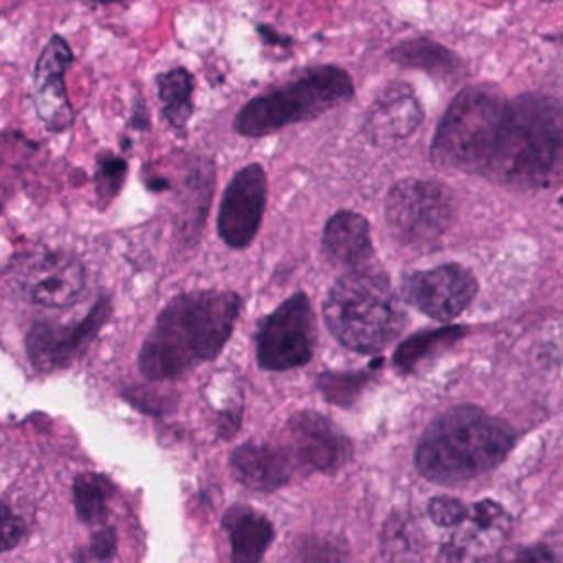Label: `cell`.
<instances>
[{
  "instance_id": "obj_1",
  "label": "cell",
  "mask_w": 563,
  "mask_h": 563,
  "mask_svg": "<svg viewBox=\"0 0 563 563\" xmlns=\"http://www.w3.org/2000/svg\"><path fill=\"white\" fill-rule=\"evenodd\" d=\"M240 306L233 290L209 288L172 297L141 345V374L147 380H169L216 358L235 328Z\"/></svg>"
},
{
  "instance_id": "obj_2",
  "label": "cell",
  "mask_w": 563,
  "mask_h": 563,
  "mask_svg": "<svg viewBox=\"0 0 563 563\" xmlns=\"http://www.w3.org/2000/svg\"><path fill=\"white\" fill-rule=\"evenodd\" d=\"M484 174L528 191L563 183V103L539 92L508 101L501 134Z\"/></svg>"
},
{
  "instance_id": "obj_3",
  "label": "cell",
  "mask_w": 563,
  "mask_h": 563,
  "mask_svg": "<svg viewBox=\"0 0 563 563\" xmlns=\"http://www.w3.org/2000/svg\"><path fill=\"white\" fill-rule=\"evenodd\" d=\"M515 431L501 418L475 407H451L422 431L413 464L435 484L453 486L499 466L515 446Z\"/></svg>"
},
{
  "instance_id": "obj_4",
  "label": "cell",
  "mask_w": 563,
  "mask_h": 563,
  "mask_svg": "<svg viewBox=\"0 0 563 563\" xmlns=\"http://www.w3.org/2000/svg\"><path fill=\"white\" fill-rule=\"evenodd\" d=\"M323 319L343 347L374 354L402 332L407 314L389 277L374 266H363L343 271L332 284L323 301Z\"/></svg>"
},
{
  "instance_id": "obj_5",
  "label": "cell",
  "mask_w": 563,
  "mask_h": 563,
  "mask_svg": "<svg viewBox=\"0 0 563 563\" xmlns=\"http://www.w3.org/2000/svg\"><path fill=\"white\" fill-rule=\"evenodd\" d=\"M354 95V81L347 70L334 64H321L303 70L284 86L271 88L249 99L233 119L242 136H266L286 125L310 121Z\"/></svg>"
},
{
  "instance_id": "obj_6",
  "label": "cell",
  "mask_w": 563,
  "mask_h": 563,
  "mask_svg": "<svg viewBox=\"0 0 563 563\" xmlns=\"http://www.w3.org/2000/svg\"><path fill=\"white\" fill-rule=\"evenodd\" d=\"M506 110L508 101L495 88H462L435 128L431 158L449 169L484 174L497 147Z\"/></svg>"
},
{
  "instance_id": "obj_7",
  "label": "cell",
  "mask_w": 563,
  "mask_h": 563,
  "mask_svg": "<svg viewBox=\"0 0 563 563\" xmlns=\"http://www.w3.org/2000/svg\"><path fill=\"white\" fill-rule=\"evenodd\" d=\"M455 216L446 185L427 178L398 180L385 198V220L394 238L411 249H427L442 240Z\"/></svg>"
},
{
  "instance_id": "obj_8",
  "label": "cell",
  "mask_w": 563,
  "mask_h": 563,
  "mask_svg": "<svg viewBox=\"0 0 563 563\" xmlns=\"http://www.w3.org/2000/svg\"><path fill=\"white\" fill-rule=\"evenodd\" d=\"M314 350V317L306 292H292L255 332V358L266 372H288L310 363Z\"/></svg>"
},
{
  "instance_id": "obj_9",
  "label": "cell",
  "mask_w": 563,
  "mask_h": 563,
  "mask_svg": "<svg viewBox=\"0 0 563 563\" xmlns=\"http://www.w3.org/2000/svg\"><path fill=\"white\" fill-rule=\"evenodd\" d=\"M13 284L18 292L44 308H66L77 301L86 284L84 264L55 249H44L24 255L13 266Z\"/></svg>"
},
{
  "instance_id": "obj_10",
  "label": "cell",
  "mask_w": 563,
  "mask_h": 563,
  "mask_svg": "<svg viewBox=\"0 0 563 563\" xmlns=\"http://www.w3.org/2000/svg\"><path fill=\"white\" fill-rule=\"evenodd\" d=\"M112 314V299L101 295L81 321L53 323L35 321L26 332L24 347L31 365L37 372H55L68 367L99 334Z\"/></svg>"
},
{
  "instance_id": "obj_11",
  "label": "cell",
  "mask_w": 563,
  "mask_h": 563,
  "mask_svg": "<svg viewBox=\"0 0 563 563\" xmlns=\"http://www.w3.org/2000/svg\"><path fill=\"white\" fill-rule=\"evenodd\" d=\"M295 468L308 473H334L352 455L350 438L319 411H297L288 418L279 442Z\"/></svg>"
},
{
  "instance_id": "obj_12",
  "label": "cell",
  "mask_w": 563,
  "mask_h": 563,
  "mask_svg": "<svg viewBox=\"0 0 563 563\" xmlns=\"http://www.w3.org/2000/svg\"><path fill=\"white\" fill-rule=\"evenodd\" d=\"M475 295L477 277L457 262L413 271L402 279L405 301L438 321H451L462 314Z\"/></svg>"
},
{
  "instance_id": "obj_13",
  "label": "cell",
  "mask_w": 563,
  "mask_h": 563,
  "mask_svg": "<svg viewBox=\"0 0 563 563\" xmlns=\"http://www.w3.org/2000/svg\"><path fill=\"white\" fill-rule=\"evenodd\" d=\"M266 172L257 163L244 165L231 176L216 222L218 235L229 249H246L255 240L266 209Z\"/></svg>"
},
{
  "instance_id": "obj_14",
  "label": "cell",
  "mask_w": 563,
  "mask_h": 563,
  "mask_svg": "<svg viewBox=\"0 0 563 563\" xmlns=\"http://www.w3.org/2000/svg\"><path fill=\"white\" fill-rule=\"evenodd\" d=\"M70 64L73 51L68 42L62 35H53L44 44L33 68V106L40 121L53 132L66 130L75 119L64 81Z\"/></svg>"
},
{
  "instance_id": "obj_15",
  "label": "cell",
  "mask_w": 563,
  "mask_h": 563,
  "mask_svg": "<svg viewBox=\"0 0 563 563\" xmlns=\"http://www.w3.org/2000/svg\"><path fill=\"white\" fill-rule=\"evenodd\" d=\"M424 110L409 84L383 88L363 119V132L374 145H391L409 139L422 123Z\"/></svg>"
},
{
  "instance_id": "obj_16",
  "label": "cell",
  "mask_w": 563,
  "mask_h": 563,
  "mask_svg": "<svg viewBox=\"0 0 563 563\" xmlns=\"http://www.w3.org/2000/svg\"><path fill=\"white\" fill-rule=\"evenodd\" d=\"M512 517L493 499L471 506L468 517L453 528L451 539L442 545V559H484L490 556L510 534Z\"/></svg>"
},
{
  "instance_id": "obj_17",
  "label": "cell",
  "mask_w": 563,
  "mask_h": 563,
  "mask_svg": "<svg viewBox=\"0 0 563 563\" xmlns=\"http://www.w3.org/2000/svg\"><path fill=\"white\" fill-rule=\"evenodd\" d=\"M229 468L235 482L249 490L275 493L284 488L297 471L282 444L242 442L229 455Z\"/></svg>"
},
{
  "instance_id": "obj_18",
  "label": "cell",
  "mask_w": 563,
  "mask_h": 563,
  "mask_svg": "<svg viewBox=\"0 0 563 563\" xmlns=\"http://www.w3.org/2000/svg\"><path fill=\"white\" fill-rule=\"evenodd\" d=\"M325 260L343 271L372 266L374 244L369 222L350 209H341L328 218L321 235Z\"/></svg>"
},
{
  "instance_id": "obj_19",
  "label": "cell",
  "mask_w": 563,
  "mask_h": 563,
  "mask_svg": "<svg viewBox=\"0 0 563 563\" xmlns=\"http://www.w3.org/2000/svg\"><path fill=\"white\" fill-rule=\"evenodd\" d=\"M222 530L235 563H257L275 539V526L246 504H233L224 510Z\"/></svg>"
},
{
  "instance_id": "obj_20",
  "label": "cell",
  "mask_w": 563,
  "mask_h": 563,
  "mask_svg": "<svg viewBox=\"0 0 563 563\" xmlns=\"http://www.w3.org/2000/svg\"><path fill=\"white\" fill-rule=\"evenodd\" d=\"M114 497V484L103 473H79L73 479V504L77 519L90 528H99L108 519V506Z\"/></svg>"
},
{
  "instance_id": "obj_21",
  "label": "cell",
  "mask_w": 563,
  "mask_h": 563,
  "mask_svg": "<svg viewBox=\"0 0 563 563\" xmlns=\"http://www.w3.org/2000/svg\"><path fill=\"white\" fill-rule=\"evenodd\" d=\"M466 334L464 325H444L438 330H422L405 339L394 352V367L409 374L433 354L449 350Z\"/></svg>"
},
{
  "instance_id": "obj_22",
  "label": "cell",
  "mask_w": 563,
  "mask_h": 563,
  "mask_svg": "<svg viewBox=\"0 0 563 563\" xmlns=\"http://www.w3.org/2000/svg\"><path fill=\"white\" fill-rule=\"evenodd\" d=\"M156 90L165 121L183 130L194 112V75L187 68H172L156 77Z\"/></svg>"
},
{
  "instance_id": "obj_23",
  "label": "cell",
  "mask_w": 563,
  "mask_h": 563,
  "mask_svg": "<svg viewBox=\"0 0 563 563\" xmlns=\"http://www.w3.org/2000/svg\"><path fill=\"white\" fill-rule=\"evenodd\" d=\"M389 57L400 66L427 70L433 75H453L460 68V59L449 48L427 37L400 42L389 51Z\"/></svg>"
},
{
  "instance_id": "obj_24",
  "label": "cell",
  "mask_w": 563,
  "mask_h": 563,
  "mask_svg": "<svg viewBox=\"0 0 563 563\" xmlns=\"http://www.w3.org/2000/svg\"><path fill=\"white\" fill-rule=\"evenodd\" d=\"M422 534L418 530V523L407 512H394L389 519H385L383 532H380V550L387 559H405L413 556V552L422 545Z\"/></svg>"
},
{
  "instance_id": "obj_25",
  "label": "cell",
  "mask_w": 563,
  "mask_h": 563,
  "mask_svg": "<svg viewBox=\"0 0 563 563\" xmlns=\"http://www.w3.org/2000/svg\"><path fill=\"white\" fill-rule=\"evenodd\" d=\"M372 372H323L317 378V387L323 394L325 400L339 405V407H350L365 383L369 380Z\"/></svg>"
},
{
  "instance_id": "obj_26",
  "label": "cell",
  "mask_w": 563,
  "mask_h": 563,
  "mask_svg": "<svg viewBox=\"0 0 563 563\" xmlns=\"http://www.w3.org/2000/svg\"><path fill=\"white\" fill-rule=\"evenodd\" d=\"M125 174H128V163L123 158L103 154L97 163V174H95V187L99 198H103L106 202L112 200L119 194L125 180Z\"/></svg>"
},
{
  "instance_id": "obj_27",
  "label": "cell",
  "mask_w": 563,
  "mask_h": 563,
  "mask_svg": "<svg viewBox=\"0 0 563 563\" xmlns=\"http://www.w3.org/2000/svg\"><path fill=\"white\" fill-rule=\"evenodd\" d=\"M468 506L455 497L449 495H438L433 499H429L427 504V515L429 519L444 530H453L457 528L466 517H468Z\"/></svg>"
},
{
  "instance_id": "obj_28",
  "label": "cell",
  "mask_w": 563,
  "mask_h": 563,
  "mask_svg": "<svg viewBox=\"0 0 563 563\" xmlns=\"http://www.w3.org/2000/svg\"><path fill=\"white\" fill-rule=\"evenodd\" d=\"M117 552V530L112 526H99L90 537L84 552H77V559L84 561H110Z\"/></svg>"
},
{
  "instance_id": "obj_29",
  "label": "cell",
  "mask_w": 563,
  "mask_h": 563,
  "mask_svg": "<svg viewBox=\"0 0 563 563\" xmlns=\"http://www.w3.org/2000/svg\"><path fill=\"white\" fill-rule=\"evenodd\" d=\"M26 534V523L11 506L0 504V552L13 550Z\"/></svg>"
},
{
  "instance_id": "obj_30",
  "label": "cell",
  "mask_w": 563,
  "mask_h": 563,
  "mask_svg": "<svg viewBox=\"0 0 563 563\" xmlns=\"http://www.w3.org/2000/svg\"><path fill=\"white\" fill-rule=\"evenodd\" d=\"M517 559H528V561H545V559H556L545 545H532V548H526L523 552L517 554Z\"/></svg>"
},
{
  "instance_id": "obj_31",
  "label": "cell",
  "mask_w": 563,
  "mask_h": 563,
  "mask_svg": "<svg viewBox=\"0 0 563 563\" xmlns=\"http://www.w3.org/2000/svg\"><path fill=\"white\" fill-rule=\"evenodd\" d=\"M88 2H99V4H110V2H119V0H88Z\"/></svg>"
}]
</instances>
